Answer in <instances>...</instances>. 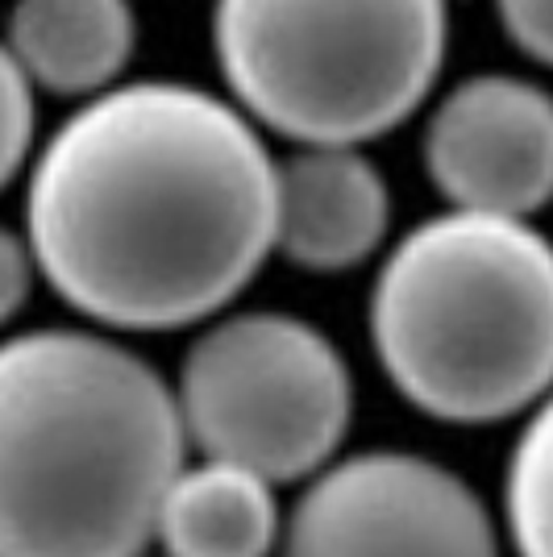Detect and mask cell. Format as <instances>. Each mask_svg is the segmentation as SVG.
I'll return each mask as SVG.
<instances>
[{
  "instance_id": "cell-7",
  "label": "cell",
  "mask_w": 553,
  "mask_h": 557,
  "mask_svg": "<svg viewBox=\"0 0 553 557\" xmlns=\"http://www.w3.org/2000/svg\"><path fill=\"white\" fill-rule=\"evenodd\" d=\"M425 171L450 209L532 216L553 200V96L520 75H470L438 100Z\"/></svg>"
},
{
  "instance_id": "cell-5",
  "label": "cell",
  "mask_w": 553,
  "mask_h": 557,
  "mask_svg": "<svg viewBox=\"0 0 553 557\" xmlns=\"http://www.w3.org/2000/svg\"><path fill=\"white\" fill-rule=\"evenodd\" d=\"M171 387L187 445L275 487L324 470L354 420V374L337 342L275 308L205 321Z\"/></svg>"
},
{
  "instance_id": "cell-1",
  "label": "cell",
  "mask_w": 553,
  "mask_h": 557,
  "mask_svg": "<svg viewBox=\"0 0 553 557\" xmlns=\"http://www.w3.org/2000/svg\"><path fill=\"white\" fill-rule=\"evenodd\" d=\"M25 237L54 296L96 325H205L275 255V159L237 100L113 84L38 150Z\"/></svg>"
},
{
  "instance_id": "cell-3",
  "label": "cell",
  "mask_w": 553,
  "mask_h": 557,
  "mask_svg": "<svg viewBox=\"0 0 553 557\" xmlns=\"http://www.w3.org/2000/svg\"><path fill=\"white\" fill-rule=\"evenodd\" d=\"M370 346L425 417H525L553 392V242L504 212L445 209L420 221L374 275Z\"/></svg>"
},
{
  "instance_id": "cell-8",
  "label": "cell",
  "mask_w": 553,
  "mask_h": 557,
  "mask_svg": "<svg viewBox=\"0 0 553 557\" xmlns=\"http://www.w3.org/2000/svg\"><path fill=\"white\" fill-rule=\"evenodd\" d=\"M392 230V191L362 146L300 141L275 159V255L337 275L367 262Z\"/></svg>"
},
{
  "instance_id": "cell-11",
  "label": "cell",
  "mask_w": 553,
  "mask_h": 557,
  "mask_svg": "<svg viewBox=\"0 0 553 557\" xmlns=\"http://www.w3.org/2000/svg\"><path fill=\"white\" fill-rule=\"evenodd\" d=\"M504 516L516 557H553V392L529 408L507 458Z\"/></svg>"
},
{
  "instance_id": "cell-6",
  "label": "cell",
  "mask_w": 553,
  "mask_h": 557,
  "mask_svg": "<svg viewBox=\"0 0 553 557\" xmlns=\"http://www.w3.org/2000/svg\"><path fill=\"white\" fill-rule=\"evenodd\" d=\"M283 557H500V533L450 466L362 449L304 479L283 520Z\"/></svg>"
},
{
  "instance_id": "cell-4",
  "label": "cell",
  "mask_w": 553,
  "mask_h": 557,
  "mask_svg": "<svg viewBox=\"0 0 553 557\" xmlns=\"http://www.w3.org/2000/svg\"><path fill=\"white\" fill-rule=\"evenodd\" d=\"M445 0H217L230 96L300 141L367 146L404 125L445 63Z\"/></svg>"
},
{
  "instance_id": "cell-10",
  "label": "cell",
  "mask_w": 553,
  "mask_h": 557,
  "mask_svg": "<svg viewBox=\"0 0 553 557\" xmlns=\"http://www.w3.org/2000/svg\"><path fill=\"white\" fill-rule=\"evenodd\" d=\"M155 545L167 557H271L283 545L275 483L246 466L200 454L162 495Z\"/></svg>"
},
{
  "instance_id": "cell-14",
  "label": "cell",
  "mask_w": 553,
  "mask_h": 557,
  "mask_svg": "<svg viewBox=\"0 0 553 557\" xmlns=\"http://www.w3.org/2000/svg\"><path fill=\"white\" fill-rule=\"evenodd\" d=\"M507 38L529 59L553 67V0H495Z\"/></svg>"
},
{
  "instance_id": "cell-12",
  "label": "cell",
  "mask_w": 553,
  "mask_h": 557,
  "mask_svg": "<svg viewBox=\"0 0 553 557\" xmlns=\"http://www.w3.org/2000/svg\"><path fill=\"white\" fill-rule=\"evenodd\" d=\"M34 92L38 88L29 84L13 50L0 42V191L9 187V180H17V171L34 150V125H38Z\"/></svg>"
},
{
  "instance_id": "cell-2",
  "label": "cell",
  "mask_w": 553,
  "mask_h": 557,
  "mask_svg": "<svg viewBox=\"0 0 553 557\" xmlns=\"http://www.w3.org/2000/svg\"><path fill=\"white\" fill-rule=\"evenodd\" d=\"M175 387L88 329L0 342V557H138L184 466Z\"/></svg>"
},
{
  "instance_id": "cell-13",
  "label": "cell",
  "mask_w": 553,
  "mask_h": 557,
  "mask_svg": "<svg viewBox=\"0 0 553 557\" xmlns=\"http://www.w3.org/2000/svg\"><path fill=\"white\" fill-rule=\"evenodd\" d=\"M34 278H38V258L29 237L0 225V325H9L25 308Z\"/></svg>"
},
{
  "instance_id": "cell-9",
  "label": "cell",
  "mask_w": 553,
  "mask_h": 557,
  "mask_svg": "<svg viewBox=\"0 0 553 557\" xmlns=\"http://www.w3.org/2000/svg\"><path fill=\"white\" fill-rule=\"evenodd\" d=\"M134 42L130 0H13L4 38L34 88L75 100L121 84Z\"/></svg>"
}]
</instances>
